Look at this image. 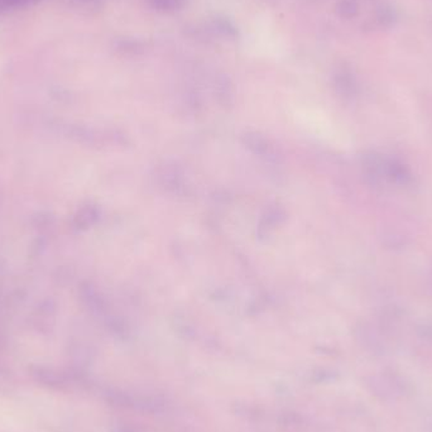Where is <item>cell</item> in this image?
<instances>
[{
	"mask_svg": "<svg viewBox=\"0 0 432 432\" xmlns=\"http://www.w3.org/2000/svg\"><path fill=\"white\" fill-rule=\"evenodd\" d=\"M243 140H244L245 146L248 147L253 153L257 154L259 157L265 158V160H276L277 158L271 143L258 133H245Z\"/></svg>",
	"mask_w": 432,
	"mask_h": 432,
	"instance_id": "obj_1",
	"label": "cell"
},
{
	"mask_svg": "<svg viewBox=\"0 0 432 432\" xmlns=\"http://www.w3.org/2000/svg\"><path fill=\"white\" fill-rule=\"evenodd\" d=\"M160 185L168 191L178 192L183 188V174L176 165H165L158 174Z\"/></svg>",
	"mask_w": 432,
	"mask_h": 432,
	"instance_id": "obj_2",
	"label": "cell"
},
{
	"mask_svg": "<svg viewBox=\"0 0 432 432\" xmlns=\"http://www.w3.org/2000/svg\"><path fill=\"white\" fill-rule=\"evenodd\" d=\"M394 12L390 9V8H382L379 12H378V21L381 22L384 26H390L393 22H394Z\"/></svg>",
	"mask_w": 432,
	"mask_h": 432,
	"instance_id": "obj_3",
	"label": "cell"
}]
</instances>
